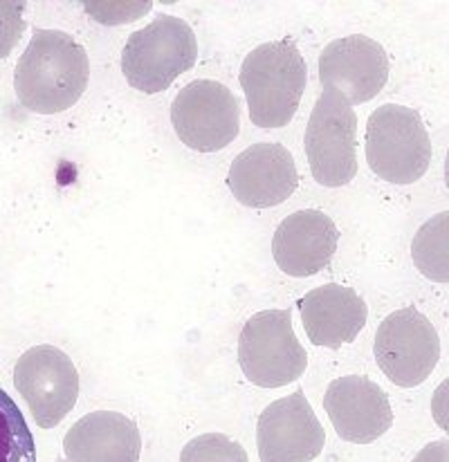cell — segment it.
Segmentation results:
<instances>
[{"label": "cell", "mask_w": 449, "mask_h": 462, "mask_svg": "<svg viewBox=\"0 0 449 462\" xmlns=\"http://www.w3.org/2000/svg\"><path fill=\"white\" fill-rule=\"evenodd\" d=\"M90 81L81 45L61 30H36L14 72V90L27 110L57 115L72 108Z\"/></svg>", "instance_id": "cell-1"}, {"label": "cell", "mask_w": 449, "mask_h": 462, "mask_svg": "<svg viewBox=\"0 0 449 462\" xmlns=\"http://www.w3.org/2000/svg\"><path fill=\"white\" fill-rule=\"evenodd\" d=\"M239 79L254 126L284 128L297 115L308 68L293 41H272L245 57Z\"/></svg>", "instance_id": "cell-2"}, {"label": "cell", "mask_w": 449, "mask_h": 462, "mask_svg": "<svg viewBox=\"0 0 449 462\" xmlns=\"http://www.w3.org/2000/svg\"><path fill=\"white\" fill-rule=\"evenodd\" d=\"M196 59L198 41L192 25L171 14H160L128 36L122 50V72L128 86L155 95L192 70Z\"/></svg>", "instance_id": "cell-3"}, {"label": "cell", "mask_w": 449, "mask_h": 462, "mask_svg": "<svg viewBox=\"0 0 449 462\" xmlns=\"http://www.w3.org/2000/svg\"><path fill=\"white\" fill-rule=\"evenodd\" d=\"M367 162L387 182H418L432 162V140L418 110L400 104L375 108L367 122Z\"/></svg>", "instance_id": "cell-4"}, {"label": "cell", "mask_w": 449, "mask_h": 462, "mask_svg": "<svg viewBox=\"0 0 449 462\" xmlns=\"http://www.w3.org/2000/svg\"><path fill=\"white\" fill-rule=\"evenodd\" d=\"M243 375L261 388L297 382L308 366V353L293 330L290 310H263L243 326L239 337Z\"/></svg>", "instance_id": "cell-5"}, {"label": "cell", "mask_w": 449, "mask_h": 462, "mask_svg": "<svg viewBox=\"0 0 449 462\" xmlns=\"http://www.w3.org/2000/svg\"><path fill=\"white\" fill-rule=\"evenodd\" d=\"M304 146L322 187H344L358 175V115L332 88H323L310 113Z\"/></svg>", "instance_id": "cell-6"}, {"label": "cell", "mask_w": 449, "mask_h": 462, "mask_svg": "<svg viewBox=\"0 0 449 462\" xmlns=\"http://www.w3.org/2000/svg\"><path fill=\"white\" fill-rule=\"evenodd\" d=\"M379 371L396 386L423 384L441 359V337L414 306L396 310L379 323L373 344Z\"/></svg>", "instance_id": "cell-7"}, {"label": "cell", "mask_w": 449, "mask_h": 462, "mask_svg": "<svg viewBox=\"0 0 449 462\" xmlns=\"http://www.w3.org/2000/svg\"><path fill=\"white\" fill-rule=\"evenodd\" d=\"M171 124L184 146L198 153H216L239 137V99L225 83L196 79L175 95Z\"/></svg>", "instance_id": "cell-8"}, {"label": "cell", "mask_w": 449, "mask_h": 462, "mask_svg": "<svg viewBox=\"0 0 449 462\" xmlns=\"http://www.w3.org/2000/svg\"><path fill=\"white\" fill-rule=\"evenodd\" d=\"M14 386L27 402L39 427L52 429L75 409L79 373L72 359L57 346H34L18 357Z\"/></svg>", "instance_id": "cell-9"}, {"label": "cell", "mask_w": 449, "mask_h": 462, "mask_svg": "<svg viewBox=\"0 0 449 462\" xmlns=\"http://www.w3.org/2000/svg\"><path fill=\"white\" fill-rule=\"evenodd\" d=\"M326 431L304 391L272 402L257 424L261 462H310L322 454Z\"/></svg>", "instance_id": "cell-10"}, {"label": "cell", "mask_w": 449, "mask_h": 462, "mask_svg": "<svg viewBox=\"0 0 449 462\" xmlns=\"http://www.w3.org/2000/svg\"><path fill=\"white\" fill-rule=\"evenodd\" d=\"M299 184L295 157L284 144L261 142L240 151L227 173L231 196L249 209H270L288 200Z\"/></svg>", "instance_id": "cell-11"}, {"label": "cell", "mask_w": 449, "mask_h": 462, "mask_svg": "<svg viewBox=\"0 0 449 462\" xmlns=\"http://www.w3.org/2000/svg\"><path fill=\"white\" fill-rule=\"evenodd\" d=\"M319 81L340 92L351 106L367 104L388 81L387 50L364 34L335 39L319 57Z\"/></svg>", "instance_id": "cell-12"}, {"label": "cell", "mask_w": 449, "mask_h": 462, "mask_svg": "<svg viewBox=\"0 0 449 462\" xmlns=\"http://www.w3.org/2000/svg\"><path fill=\"white\" fill-rule=\"evenodd\" d=\"M323 409L337 436L353 445H371L393 424L388 395L367 375L332 380L323 395Z\"/></svg>", "instance_id": "cell-13"}, {"label": "cell", "mask_w": 449, "mask_h": 462, "mask_svg": "<svg viewBox=\"0 0 449 462\" xmlns=\"http://www.w3.org/2000/svg\"><path fill=\"white\" fill-rule=\"evenodd\" d=\"M340 243V229L331 216L317 209L295 211L279 223L272 238V254L288 276L319 274L332 261Z\"/></svg>", "instance_id": "cell-14"}, {"label": "cell", "mask_w": 449, "mask_h": 462, "mask_svg": "<svg viewBox=\"0 0 449 462\" xmlns=\"http://www.w3.org/2000/svg\"><path fill=\"white\" fill-rule=\"evenodd\" d=\"M297 306L308 339L332 350L355 341L369 319L367 301L353 288L340 283L310 290Z\"/></svg>", "instance_id": "cell-15"}, {"label": "cell", "mask_w": 449, "mask_h": 462, "mask_svg": "<svg viewBox=\"0 0 449 462\" xmlns=\"http://www.w3.org/2000/svg\"><path fill=\"white\" fill-rule=\"evenodd\" d=\"M63 451L68 462H140L142 436L124 413L95 411L72 424Z\"/></svg>", "instance_id": "cell-16"}, {"label": "cell", "mask_w": 449, "mask_h": 462, "mask_svg": "<svg viewBox=\"0 0 449 462\" xmlns=\"http://www.w3.org/2000/svg\"><path fill=\"white\" fill-rule=\"evenodd\" d=\"M411 258L429 281L449 283V211H441L416 231Z\"/></svg>", "instance_id": "cell-17"}, {"label": "cell", "mask_w": 449, "mask_h": 462, "mask_svg": "<svg viewBox=\"0 0 449 462\" xmlns=\"http://www.w3.org/2000/svg\"><path fill=\"white\" fill-rule=\"evenodd\" d=\"M0 462H36L34 436L25 415L7 391L0 388Z\"/></svg>", "instance_id": "cell-18"}, {"label": "cell", "mask_w": 449, "mask_h": 462, "mask_svg": "<svg viewBox=\"0 0 449 462\" xmlns=\"http://www.w3.org/2000/svg\"><path fill=\"white\" fill-rule=\"evenodd\" d=\"M180 462H249V458L243 445L223 433H205L182 447Z\"/></svg>", "instance_id": "cell-19"}, {"label": "cell", "mask_w": 449, "mask_h": 462, "mask_svg": "<svg viewBox=\"0 0 449 462\" xmlns=\"http://www.w3.org/2000/svg\"><path fill=\"white\" fill-rule=\"evenodd\" d=\"M25 5L0 0V59H7L25 32Z\"/></svg>", "instance_id": "cell-20"}, {"label": "cell", "mask_w": 449, "mask_h": 462, "mask_svg": "<svg viewBox=\"0 0 449 462\" xmlns=\"http://www.w3.org/2000/svg\"><path fill=\"white\" fill-rule=\"evenodd\" d=\"M432 415L434 422L449 436V377L436 386L432 395Z\"/></svg>", "instance_id": "cell-21"}, {"label": "cell", "mask_w": 449, "mask_h": 462, "mask_svg": "<svg viewBox=\"0 0 449 462\" xmlns=\"http://www.w3.org/2000/svg\"><path fill=\"white\" fill-rule=\"evenodd\" d=\"M411 462H449V442H429L427 447H423V451L416 454V458Z\"/></svg>", "instance_id": "cell-22"}, {"label": "cell", "mask_w": 449, "mask_h": 462, "mask_svg": "<svg viewBox=\"0 0 449 462\" xmlns=\"http://www.w3.org/2000/svg\"><path fill=\"white\" fill-rule=\"evenodd\" d=\"M445 184L449 189V151H447V157H445Z\"/></svg>", "instance_id": "cell-23"}, {"label": "cell", "mask_w": 449, "mask_h": 462, "mask_svg": "<svg viewBox=\"0 0 449 462\" xmlns=\"http://www.w3.org/2000/svg\"><path fill=\"white\" fill-rule=\"evenodd\" d=\"M59 462H63V460H59Z\"/></svg>", "instance_id": "cell-24"}]
</instances>
